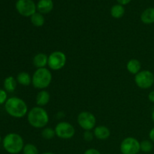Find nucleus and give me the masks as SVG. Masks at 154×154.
Here are the masks:
<instances>
[{"label": "nucleus", "mask_w": 154, "mask_h": 154, "mask_svg": "<svg viewBox=\"0 0 154 154\" xmlns=\"http://www.w3.org/2000/svg\"><path fill=\"white\" fill-rule=\"evenodd\" d=\"M27 120L33 128L44 129L49 123V115L42 107H33L27 114Z\"/></svg>", "instance_id": "obj_1"}, {"label": "nucleus", "mask_w": 154, "mask_h": 154, "mask_svg": "<svg viewBox=\"0 0 154 154\" xmlns=\"http://www.w3.org/2000/svg\"><path fill=\"white\" fill-rule=\"evenodd\" d=\"M7 114L14 118H22L28 114V106L25 101L18 97H11L5 103Z\"/></svg>", "instance_id": "obj_2"}, {"label": "nucleus", "mask_w": 154, "mask_h": 154, "mask_svg": "<svg viewBox=\"0 0 154 154\" xmlns=\"http://www.w3.org/2000/svg\"><path fill=\"white\" fill-rule=\"evenodd\" d=\"M23 138L17 133H9L4 137L2 146L6 152L10 154H18L24 147Z\"/></svg>", "instance_id": "obj_3"}, {"label": "nucleus", "mask_w": 154, "mask_h": 154, "mask_svg": "<svg viewBox=\"0 0 154 154\" xmlns=\"http://www.w3.org/2000/svg\"><path fill=\"white\" fill-rule=\"evenodd\" d=\"M52 81V73L47 68L37 69L32 76V84L38 90L48 88Z\"/></svg>", "instance_id": "obj_4"}, {"label": "nucleus", "mask_w": 154, "mask_h": 154, "mask_svg": "<svg viewBox=\"0 0 154 154\" xmlns=\"http://www.w3.org/2000/svg\"><path fill=\"white\" fill-rule=\"evenodd\" d=\"M67 58L66 54L60 51H54L48 56V66L53 71H59L66 66Z\"/></svg>", "instance_id": "obj_5"}, {"label": "nucleus", "mask_w": 154, "mask_h": 154, "mask_svg": "<svg viewBox=\"0 0 154 154\" xmlns=\"http://www.w3.org/2000/svg\"><path fill=\"white\" fill-rule=\"evenodd\" d=\"M135 83L139 88L149 89L154 84V75L149 70H142L135 76Z\"/></svg>", "instance_id": "obj_6"}, {"label": "nucleus", "mask_w": 154, "mask_h": 154, "mask_svg": "<svg viewBox=\"0 0 154 154\" xmlns=\"http://www.w3.org/2000/svg\"><path fill=\"white\" fill-rule=\"evenodd\" d=\"M77 121L80 127L85 131H91L96 127V117L89 111H82L79 113L77 117Z\"/></svg>", "instance_id": "obj_7"}, {"label": "nucleus", "mask_w": 154, "mask_h": 154, "mask_svg": "<svg viewBox=\"0 0 154 154\" xmlns=\"http://www.w3.org/2000/svg\"><path fill=\"white\" fill-rule=\"evenodd\" d=\"M54 130L56 135L61 139H71L75 134V129L73 125L66 121H61L57 123Z\"/></svg>", "instance_id": "obj_8"}, {"label": "nucleus", "mask_w": 154, "mask_h": 154, "mask_svg": "<svg viewBox=\"0 0 154 154\" xmlns=\"http://www.w3.org/2000/svg\"><path fill=\"white\" fill-rule=\"evenodd\" d=\"M120 149L122 154H138L141 150L140 142L134 137H127L122 141Z\"/></svg>", "instance_id": "obj_9"}, {"label": "nucleus", "mask_w": 154, "mask_h": 154, "mask_svg": "<svg viewBox=\"0 0 154 154\" xmlns=\"http://www.w3.org/2000/svg\"><path fill=\"white\" fill-rule=\"evenodd\" d=\"M15 7L18 13L26 17L34 14L37 9V6L32 0H17Z\"/></svg>", "instance_id": "obj_10"}, {"label": "nucleus", "mask_w": 154, "mask_h": 154, "mask_svg": "<svg viewBox=\"0 0 154 154\" xmlns=\"http://www.w3.org/2000/svg\"><path fill=\"white\" fill-rule=\"evenodd\" d=\"M94 136L99 140H106L111 135V131L105 126H97L93 129Z\"/></svg>", "instance_id": "obj_11"}, {"label": "nucleus", "mask_w": 154, "mask_h": 154, "mask_svg": "<svg viewBox=\"0 0 154 154\" xmlns=\"http://www.w3.org/2000/svg\"><path fill=\"white\" fill-rule=\"evenodd\" d=\"M32 63L37 69L46 68L48 63V56L45 53H38L33 57Z\"/></svg>", "instance_id": "obj_12"}, {"label": "nucleus", "mask_w": 154, "mask_h": 154, "mask_svg": "<svg viewBox=\"0 0 154 154\" xmlns=\"http://www.w3.org/2000/svg\"><path fill=\"white\" fill-rule=\"evenodd\" d=\"M36 6L39 13L48 14L54 8V2L53 0H39Z\"/></svg>", "instance_id": "obj_13"}, {"label": "nucleus", "mask_w": 154, "mask_h": 154, "mask_svg": "<svg viewBox=\"0 0 154 154\" xmlns=\"http://www.w3.org/2000/svg\"><path fill=\"white\" fill-rule=\"evenodd\" d=\"M50 99H51V95H50L49 92L42 90L38 93L37 96H36L35 102L38 106L44 107L49 103Z\"/></svg>", "instance_id": "obj_14"}, {"label": "nucleus", "mask_w": 154, "mask_h": 154, "mask_svg": "<svg viewBox=\"0 0 154 154\" xmlns=\"http://www.w3.org/2000/svg\"><path fill=\"white\" fill-rule=\"evenodd\" d=\"M141 20L147 25L154 23V8L145 9L141 14Z\"/></svg>", "instance_id": "obj_15"}, {"label": "nucleus", "mask_w": 154, "mask_h": 154, "mask_svg": "<svg viewBox=\"0 0 154 154\" xmlns=\"http://www.w3.org/2000/svg\"><path fill=\"white\" fill-rule=\"evenodd\" d=\"M141 62L136 59H132V60H129L126 64V69L132 75H137L138 72H141Z\"/></svg>", "instance_id": "obj_16"}, {"label": "nucleus", "mask_w": 154, "mask_h": 154, "mask_svg": "<svg viewBox=\"0 0 154 154\" xmlns=\"http://www.w3.org/2000/svg\"><path fill=\"white\" fill-rule=\"evenodd\" d=\"M17 85V81L13 76H8L4 80L3 86H4V90L8 93H12L16 90Z\"/></svg>", "instance_id": "obj_17"}, {"label": "nucleus", "mask_w": 154, "mask_h": 154, "mask_svg": "<svg viewBox=\"0 0 154 154\" xmlns=\"http://www.w3.org/2000/svg\"><path fill=\"white\" fill-rule=\"evenodd\" d=\"M17 81L20 85L27 87L32 84V77L28 72H21L17 76Z\"/></svg>", "instance_id": "obj_18"}, {"label": "nucleus", "mask_w": 154, "mask_h": 154, "mask_svg": "<svg viewBox=\"0 0 154 154\" xmlns=\"http://www.w3.org/2000/svg\"><path fill=\"white\" fill-rule=\"evenodd\" d=\"M30 20L32 24L35 27H41L45 24V19L43 14L39 12H35L33 15L30 17Z\"/></svg>", "instance_id": "obj_19"}, {"label": "nucleus", "mask_w": 154, "mask_h": 154, "mask_svg": "<svg viewBox=\"0 0 154 154\" xmlns=\"http://www.w3.org/2000/svg\"><path fill=\"white\" fill-rule=\"evenodd\" d=\"M124 14L125 8L122 5H114L111 9V15L115 19H120V18L123 17Z\"/></svg>", "instance_id": "obj_20"}, {"label": "nucleus", "mask_w": 154, "mask_h": 154, "mask_svg": "<svg viewBox=\"0 0 154 154\" xmlns=\"http://www.w3.org/2000/svg\"><path fill=\"white\" fill-rule=\"evenodd\" d=\"M56 135L55 130L51 127H45L42 131V136L45 140H51Z\"/></svg>", "instance_id": "obj_21"}, {"label": "nucleus", "mask_w": 154, "mask_h": 154, "mask_svg": "<svg viewBox=\"0 0 154 154\" xmlns=\"http://www.w3.org/2000/svg\"><path fill=\"white\" fill-rule=\"evenodd\" d=\"M140 148L141 151L144 153H150L153 148V142L149 140H144L140 142Z\"/></svg>", "instance_id": "obj_22"}, {"label": "nucleus", "mask_w": 154, "mask_h": 154, "mask_svg": "<svg viewBox=\"0 0 154 154\" xmlns=\"http://www.w3.org/2000/svg\"><path fill=\"white\" fill-rule=\"evenodd\" d=\"M22 152L23 154H38V150L37 147L35 144H30V143L24 145Z\"/></svg>", "instance_id": "obj_23"}, {"label": "nucleus", "mask_w": 154, "mask_h": 154, "mask_svg": "<svg viewBox=\"0 0 154 154\" xmlns=\"http://www.w3.org/2000/svg\"><path fill=\"white\" fill-rule=\"evenodd\" d=\"M94 134H93V132H91V131H85L83 134V138L86 141H92L94 138Z\"/></svg>", "instance_id": "obj_24"}, {"label": "nucleus", "mask_w": 154, "mask_h": 154, "mask_svg": "<svg viewBox=\"0 0 154 154\" xmlns=\"http://www.w3.org/2000/svg\"><path fill=\"white\" fill-rule=\"evenodd\" d=\"M7 99H8L7 92H6L5 90L0 89V105L5 103Z\"/></svg>", "instance_id": "obj_25"}, {"label": "nucleus", "mask_w": 154, "mask_h": 154, "mask_svg": "<svg viewBox=\"0 0 154 154\" xmlns=\"http://www.w3.org/2000/svg\"><path fill=\"white\" fill-rule=\"evenodd\" d=\"M84 154H101L100 152L98 150L95 148H90L87 149L85 152H84Z\"/></svg>", "instance_id": "obj_26"}, {"label": "nucleus", "mask_w": 154, "mask_h": 154, "mask_svg": "<svg viewBox=\"0 0 154 154\" xmlns=\"http://www.w3.org/2000/svg\"><path fill=\"white\" fill-rule=\"evenodd\" d=\"M148 99L152 103H154V90H152L148 94Z\"/></svg>", "instance_id": "obj_27"}, {"label": "nucleus", "mask_w": 154, "mask_h": 154, "mask_svg": "<svg viewBox=\"0 0 154 154\" xmlns=\"http://www.w3.org/2000/svg\"><path fill=\"white\" fill-rule=\"evenodd\" d=\"M149 138L152 142H154V127L152 128L151 130L149 132Z\"/></svg>", "instance_id": "obj_28"}, {"label": "nucleus", "mask_w": 154, "mask_h": 154, "mask_svg": "<svg viewBox=\"0 0 154 154\" xmlns=\"http://www.w3.org/2000/svg\"><path fill=\"white\" fill-rule=\"evenodd\" d=\"M117 1L120 5H126L129 4L132 0H117Z\"/></svg>", "instance_id": "obj_29"}, {"label": "nucleus", "mask_w": 154, "mask_h": 154, "mask_svg": "<svg viewBox=\"0 0 154 154\" xmlns=\"http://www.w3.org/2000/svg\"><path fill=\"white\" fill-rule=\"evenodd\" d=\"M151 117H152V120H153V123H154V110L153 111V112H152Z\"/></svg>", "instance_id": "obj_30"}, {"label": "nucleus", "mask_w": 154, "mask_h": 154, "mask_svg": "<svg viewBox=\"0 0 154 154\" xmlns=\"http://www.w3.org/2000/svg\"><path fill=\"white\" fill-rule=\"evenodd\" d=\"M42 154H55V153H51V152H45V153H42Z\"/></svg>", "instance_id": "obj_31"}, {"label": "nucleus", "mask_w": 154, "mask_h": 154, "mask_svg": "<svg viewBox=\"0 0 154 154\" xmlns=\"http://www.w3.org/2000/svg\"><path fill=\"white\" fill-rule=\"evenodd\" d=\"M1 141H2V137L1 135H0V143H1Z\"/></svg>", "instance_id": "obj_32"}, {"label": "nucleus", "mask_w": 154, "mask_h": 154, "mask_svg": "<svg viewBox=\"0 0 154 154\" xmlns=\"http://www.w3.org/2000/svg\"><path fill=\"white\" fill-rule=\"evenodd\" d=\"M138 154H139V153H138Z\"/></svg>", "instance_id": "obj_33"}]
</instances>
